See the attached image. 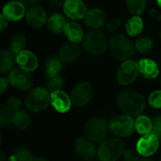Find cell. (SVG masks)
<instances>
[{
	"label": "cell",
	"mask_w": 161,
	"mask_h": 161,
	"mask_svg": "<svg viewBox=\"0 0 161 161\" xmlns=\"http://www.w3.org/2000/svg\"><path fill=\"white\" fill-rule=\"evenodd\" d=\"M125 151V143L121 140L109 139L100 143L97 155L101 161H117Z\"/></svg>",
	"instance_id": "cell-3"
},
{
	"label": "cell",
	"mask_w": 161,
	"mask_h": 161,
	"mask_svg": "<svg viewBox=\"0 0 161 161\" xmlns=\"http://www.w3.org/2000/svg\"><path fill=\"white\" fill-rule=\"evenodd\" d=\"M11 50L2 49L0 52V71L2 73H7L13 70L16 57Z\"/></svg>",
	"instance_id": "cell-22"
},
{
	"label": "cell",
	"mask_w": 161,
	"mask_h": 161,
	"mask_svg": "<svg viewBox=\"0 0 161 161\" xmlns=\"http://www.w3.org/2000/svg\"><path fill=\"white\" fill-rule=\"evenodd\" d=\"M109 50L113 58L118 60H127L132 58L135 52L133 42L122 34L112 36L108 42Z\"/></svg>",
	"instance_id": "cell-2"
},
{
	"label": "cell",
	"mask_w": 161,
	"mask_h": 161,
	"mask_svg": "<svg viewBox=\"0 0 161 161\" xmlns=\"http://www.w3.org/2000/svg\"><path fill=\"white\" fill-rule=\"evenodd\" d=\"M118 105L125 115L140 116L144 110L145 100L143 96L133 90L122 92L118 96Z\"/></svg>",
	"instance_id": "cell-1"
},
{
	"label": "cell",
	"mask_w": 161,
	"mask_h": 161,
	"mask_svg": "<svg viewBox=\"0 0 161 161\" xmlns=\"http://www.w3.org/2000/svg\"><path fill=\"white\" fill-rule=\"evenodd\" d=\"M87 137H80L75 141V148L77 155L84 160H92L97 155V149L93 143Z\"/></svg>",
	"instance_id": "cell-12"
},
{
	"label": "cell",
	"mask_w": 161,
	"mask_h": 161,
	"mask_svg": "<svg viewBox=\"0 0 161 161\" xmlns=\"http://www.w3.org/2000/svg\"><path fill=\"white\" fill-rule=\"evenodd\" d=\"M16 62L19 67L26 72H33L38 67V58L34 53L28 50H23L16 56Z\"/></svg>",
	"instance_id": "cell-15"
},
{
	"label": "cell",
	"mask_w": 161,
	"mask_h": 161,
	"mask_svg": "<svg viewBox=\"0 0 161 161\" xmlns=\"http://www.w3.org/2000/svg\"><path fill=\"white\" fill-rule=\"evenodd\" d=\"M7 106H8L13 112H16V111L20 110V108H21V106H22V102H21V100H20L18 97L12 96V97H10V98L8 100Z\"/></svg>",
	"instance_id": "cell-36"
},
{
	"label": "cell",
	"mask_w": 161,
	"mask_h": 161,
	"mask_svg": "<svg viewBox=\"0 0 161 161\" xmlns=\"http://www.w3.org/2000/svg\"><path fill=\"white\" fill-rule=\"evenodd\" d=\"M142 29H143V21L138 15L131 17L125 25V30L129 36H137L142 31Z\"/></svg>",
	"instance_id": "cell-26"
},
{
	"label": "cell",
	"mask_w": 161,
	"mask_h": 161,
	"mask_svg": "<svg viewBox=\"0 0 161 161\" xmlns=\"http://www.w3.org/2000/svg\"><path fill=\"white\" fill-rule=\"evenodd\" d=\"M27 161H48L44 158H41V157H31Z\"/></svg>",
	"instance_id": "cell-43"
},
{
	"label": "cell",
	"mask_w": 161,
	"mask_h": 161,
	"mask_svg": "<svg viewBox=\"0 0 161 161\" xmlns=\"http://www.w3.org/2000/svg\"><path fill=\"white\" fill-rule=\"evenodd\" d=\"M158 6L161 8V0H158Z\"/></svg>",
	"instance_id": "cell-46"
},
{
	"label": "cell",
	"mask_w": 161,
	"mask_h": 161,
	"mask_svg": "<svg viewBox=\"0 0 161 161\" xmlns=\"http://www.w3.org/2000/svg\"><path fill=\"white\" fill-rule=\"evenodd\" d=\"M66 25H67V23H66L65 17L59 13L53 14L48 19V22H47L48 28L54 33H60V32L64 31Z\"/></svg>",
	"instance_id": "cell-24"
},
{
	"label": "cell",
	"mask_w": 161,
	"mask_h": 161,
	"mask_svg": "<svg viewBox=\"0 0 161 161\" xmlns=\"http://www.w3.org/2000/svg\"><path fill=\"white\" fill-rule=\"evenodd\" d=\"M25 45L26 40L23 34H15L9 42V48L15 54H18L23 51Z\"/></svg>",
	"instance_id": "cell-28"
},
{
	"label": "cell",
	"mask_w": 161,
	"mask_h": 161,
	"mask_svg": "<svg viewBox=\"0 0 161 161\" xmlns=\"http://www.w3.org/2000/svg\"><path fill=\"white\" fill-rule=\"evenodd\" d=\"M25 16L27 23L34 27H41L46 22V12L41 7L34 6L30 8L27 10Z\"/></svg>",
	"instance_id": "cell-17"
},
{
	"label": "cell",
	"mask_w": 161,
	"mask_h": 161,
	"mask_svg": "<svg viewBox=\"0 0 161 161\" xmlns=\"http://www.w3.org/2000/svg\"><path fill=\"white\" fill-rule=\"evenodd\" d=\"M82 42L84 49L92 55L103 54L108 45L106 35L97 30L88 32Z\"/></svg>",
	"instance_id": "cell-5"
},
{
	"label": "cell",
	"mask_w": 161,
	"mask_h": 161,
	"mask_svg": "<svg viewBox=\"0 0 161 161\" xmlns=\"http://www.w3.org/2000/svg\"><path fill=\"white\" fill-rule=\"evenodd\" d=\"M7 22H8V19L2 14L1 15V23H0L1 24V31H3L5 29V27L8 25V23Z\"/></svg>",
	"instance_id": "cell-42"
},
{
	"label": "cell",
	"mask_w": 161,
	"mask_h": 161,
	"mask_svg": "<svg viewBox=\"0 0 161 161\" xmlns=\"http://www.w3.org/2000/svg\"><path fill=\"white\" fill-rule=\"evenodd\" d=\"M152 127H153V122L148 116L140 115L135 120V129L139 134L142 136L151 134Z\"/></svg>",
	"instance_id": "cell-23"
},
{
	"label": "cell",
	"mask_w": 161,
	"mask_h": 161,
	"mask_svg": "<svg viewBox=\"0 0 161 161\" xmlns=\"http://www.w3.org/2000/svg\"><path fill=\"white\" fill-rule=\"evenodd\" d=\"M160 161H161V158H160Z\"/></svg>",
	"instance_id": "cell-48"
},
{
	"label": "cell",
	"mask_w": 161,
	"mask_h": 161,
	"mask_svg": "<svg viewBox=\"0 0 161 161\" xmlns=\"http://www.w3.org/2000/svg\"><path fill=\"white\" fill-rule=\"evenodd\" d=\"M150 16H151L153 19H155V20H159L161 18L160 13H159L158 10L154 9V8L150 10Z\"/></svg>",
	"instance_id": "cell-41"
},
{
	"label": "cell",
	"mask_w": 161,
	"mask_h": 161,
	"mask_svg": "<svg viewBox=\"0 0 161 161\" xmlns=\"http://www.w3.org/2000/svg\"><path fill=\"white\" fill-rule=\"evenodd\" d=\"M154 46V42L149 37H142L139 39L136 42V48L141 53H147L149 52Z\"/></svg>",
	"instance_id": "cell-31"
},
{
	"label": "cell",
	"mask_w": 161,
	"mask_h": 161,
	"mask_svg": "<svg viewBox=\"0 0 161 161\" xmlns=\"http://www.w3.org/2000/svg\"><path fill=\"white\" fill-rule=\"evenodd\" d=\"M12 124L20 130H24L27 128L30 125V117L29 115L24 110H18L14 112L13 115V122Z\"/></svg>",
	"instance_id": "cell-27"
},
{
	"label": "cell",
	"mask_w": 161,
	"mask_h": 161,
	"mask_svg": "<svg viewBox=\"0 0 161 161\" xmlns=\"http://www.w3.org/2000/svg\"><path fill=\"white\" fill-rule=\"evenodd\" d=\"M63 11L71 19H82L86 16L88 10L82 0H66L63 4Z\"/></svg>",
	"instance_id": "cell-13"
},
{
	"label": "cell",
	"mask_w": 161,
	"mask_h": 161,
	"mask_svg": "<svg viewBox=\"0 0 161 161\" xmlns=\"http://www.w3.org/2000/svg\"><path fill=\"white\" fill-rule=\"evenodd\" d=\"M109 131L117 137L125 138L135 131V121L129 115H121L113 118L109 125Z\"/></svg>",
	"instance_id": "cell-7"
},
{
	"label": "cell",
	"mask_w": 161,
	"mask_h": 161,
	"mask_svg": "<svg viewBox=\"0 0 161 161\" xmlns=\"http://www.w3.org/2000/svg\"><path fill=\"white\" fill-rule=\"evenodd\" d=\"M25 6H28V7H34L36 4H38L40 2V0H20Z\"/></svg>",
	"instance_id": "cell-40"
},
{
	"label": "cell",
	"mask_w": 161,
	"mask_h": 161,
	"mask_svg": "<svg viewBox=\"0 0 161 161\" xmlns=\"http://www.w3.org/2000/svg\"><path fill=\"white\" fill-rule=\"evenodd\" d=\"M80 55V48L75 42H67L62 45L59 51L60 59L64 62H73Z\"/></svg>",
	"instance_id": "cell-18"
},
{
	"label": "cell",
	"mask_w": 161,
	"mask_h": 161,
	"mask_svg": "<svg viewBox=\"0 0 161 161\" xmlns=\"http://www.w3.org/2000/svg\"><path fill=\"white\" fill-rule=\"evenodd\" d=\"M108 130L109 126L107 122L98 117L89 119L84 126L86 137L94 142H103V140L107 137Z\"/></svg>",
	"instance_id": "cell-6"
},
{
	"label": "cell",
	"mask_w": 161,
	"mask_h": 161,
	"mask_svg": "<svg viewBox=\"0 0 161 161\" xmlns=\"http://www.w3.org/2000/svg\"><path fill=\"white\" fill-rule=\"evenodd\" d=\"M139 74V63L131 59L125 60L117 71V81L123 86H128L137 79Z\"/></svg>",
	"instance_id": "cell-8"
},
{
	"label": "cell",
	"mask_w": 161,
	"mask_h": 161,
	"mask_svg": "<svg viewBox=\"0 0 161 161\" xmlns=\"http://www.w3.org/2000/svg\"><path fill=\"white\" fill-rule=\"evenodd\" d=\"M73 102L71 96L59 90L51 92V105L59 113H66L70 110Z\"/></svg>",
	"instance_id": "cell-14"
},
{
	"label": "cell",
	"mask_w": 161,
	"mask_h": 161,
	"mask_svg": "<svg viewBox=\"0 0 161 161\" xmlns=\"http://www.w3.org/2000/svg\"><path fill=\"white\" fill-rule=\"evenodd\" d=\"M8 81L10 85L21 91L28 90L32 86V78L30 75L28 74V72L21 68H15L10 71L8 75Z\"/></svg>",
	"instance_id": "cell-11"
},
{
	"label": "cell",
	"mask_w": 161,
	"mask_h": 161,
	"mask_svg": "<svg viewBox=\"0 0 161 161\" xmlns=\"http://www.w3.org/2000/svg\"><path fill=\"white\" fill-rule=\"evenodd\" d=\"M148 102L151 107L155 108H161V91L153 92L149 96Z\"/></svg>",
	"instance_id": "cell-34"
},
{
	"label": "cell",
	"mask_w": 161,
	"mask_h": 161,
	"mask_svg": "<svg viewBox=\"0 0 161 161\" xmlns=\"http://www.w3.org/2000/svg\"><path fill=\"white\" fill-rule=\"evenodd\" d=\"M140 73L143 75L146 78H156L159 74L158 65L153 59L150 58H143L139 62Z\"/></svg>",
	"instance_id": "cell-20"
},
{
	"label": "cell",
	"mask_w": 161,
	"mask_h": 161,
	"mask_svg": "<svg viewBox=\"0 0 161 161\" xmlns=\"http://www.w3.org/2000/svg\"><path fill=\"white\" fill-rule=\"evenodd\" d=\"M120 25V20L119 19H113L107 25V29L108 32H114L118 29Z\"/></svg>",
	"instance_id": "cell-38"
},
{
	"label": "cell",
	"mask_w": 161,
	"mask_h": 161,
	"mask_svg": "<svg viewBox=\"0 0 161 161\" xmlns=\"http://www.w3.org/2000/svg\"><path fill=\"white\" fill-rule=\"evenodd\" d=\"M85 21L86 24L92 28H100L106 21L105 12L98 8H92L88 10L85 16Z\"/></svg>",
	"instance_id": "cell-19"
},
{
	"label": "cell",
	"mask_w": 161,
	"mask_h": 161,
	"mask_svg": "<svg viewBox=\"0 0 161 161\" xmlns=\"http://www.w3.org/2000/svg\"><path fill=\"white\" fill-rule=\"evenodd\" d=\"M93 96V88L89 82H81L75 87L72 92L71 99L74 105L84 107L88 105Z\"/></svg>",
	"instance_id": "cell-9"
},
{
	"label": "cell",
	"mask_w": 161,
	"mask_h": 161,
	"mask_svg": "<svg viewBox=\"0 0 161 161\" xmlns=\"http://www.w3.org/2000/svg\"><path fill=\"white\" fill-rule=\"evenodd\" d=\"M1 160L0 161H5V155H4V153L3 152H1Z\"/></svg>",
	"instance_id": "cell-45"
},
{
	"label": "cell",
	"mask_w": 161,
	"mask_h": 161,
	"mask_svg": "<svg viewBox=\"0 0 161 161\" xmlns=\"http://www.w3.org/2000/svg\"><path fill=\"white\" fill-rule=\"evenodd\" d=\"M128 10L134 15H140L146 8V0H126Z\"/></svg>",
	"instance_id": "cell-30"
},
{
	"label": "cell",
	"mask_w": 161,
	"mask_h": 161,
	"mask_svg": "<svg viewBox=\"0 0 161 161\" xmlns=\"http://www.w3.org/2000/svg\"><path fill=\"white\" fill-rule=\"evenodd\" d=\"M2 14L9 21H19L25 14V5L21 1H10L4 6Z\"/></svg>",
	"instance_id": "cell-16"
},
{
	"label": "cell",
	"mask_w": 161,
	"mask_h": 161,
	"mask_svg": "<svg viewBox=\"0 0 161 161\" xmlns=\"http://www.w3.org/2000/svg\"><path fill=\"white\" fill-rule=\"evenodd\" d=\"M31 158V155L29 153V151L25 148H19L15 151V154L11 157L10 159H14V160L10 161H27Z\"/></svg>",
	"instance_id": "cell-33"
},
{
	"label": "cell",
	"mask_w": 161,
	"mask_h": 161,
	"mask_svg": "<svg viewBox=\"0 0 161 161\" xmlns=\"http://www.w3.org/2000/svg\"><path fill=\"white\" fill-rule=\"evenodd\" d=\"M64 85V82H63V79L60 77V76H55V77H52V78H49L48 82L46 83V89L53 92H56V91H59L62 89Z\"/></svg>",
	"instance_id": "cell-32"
},
{
	"label": "cell",
	"mask_w": 161,
	"mask_h": 161,
	"mask_svg": "<svg viewBox=\"0 0 161 161\" xmlns=\"http://www.w3.org/2000/svg\"><path fill=\"white\" fill-rule=\"evenodd\" d=\"M8 83H9L8 79H6V78H4V77H2V78L0 79V92H1V93H4V92H5V91H6L7 88H8Z\"/></svg>",
	"instance_id": "cell-39"
},
{
	"label": "cell",
	"mask_w": 161,
	"mask_h": 161,
	"mask_svg": "<svg viewBox=\"0 0 161 161\" xmlns=\"http://www.w3.org/2000/svg\"><path fill=\"white\" fill-rule=\"evenodd\" d=\"M63 32L71 42L77 43V42L83 41V38H84L83 29H82L81 25L75 22L67 23Z\"/></svg>",
	"instance_id": "cell-21"
},
{
	"label": "cell",
	"mask_w": 161,
	"mask_h": 161,
	"mask_svg": "<svg viewBox=\"0 0 161 161\" xmlns=\"http://www.w3.org/2000/svg\"><path fill=\"white\" fill-rule=\"evenodd\" d=\"M139 161H154L153 159H151L150 158H145V157H143L142 158H141Z\"/></svg>",
	"instance_id": "cell-44"
},
{
	"label": "cell",
	"mask_w": 161,
	"mask_h": 161,
	"mask_svg": "<svg viewBox=\"0 0 161 161\" xmlns=\"http://www.w3.org/2000/svg\"><path fill=\"white\" fill-rule=\"evenodd\" d=\"M51 104V93L45 88L33 89L25 98L26 108L33 112H40Z\"/></svg>",
	"instance_id": "cell-4"
},
{
	"label": "cell",
	"mask_w": 161,
	"mask_h": 161,
	"mask_svg": "<svg viewBox=\"0 0 161 161\" xmlns=\"http://www.w3.org/2000/svg\"><path fill=\"white\" fill-rule=\"evenodd\" d=\"M159 140H160V142H161V136H160V137H159Z\"/></svg>",
	"instance_id": "cell-47"
},
{
	"label": "cell",
	"mask_w": 161,
	"mask_h": 161,
	"mask_svg": "<svg viewBox=\"0 0 161 161\" xmlns=\"http://www.w3.org/2000/svg\"><path fill=\"white\" fill-rule=\"evenodd\" d=\"M152 122H153L152 134H154L159 138L161 136V115L156 116Z\"/></svg>",
	"instance_id": "cell-37"
},
{
	"label": "cell",
	"mask_w": 161,
	"mask_h": 161,
	"mask_svg": "<svg viewBox=\"0 0 161 161\" xmlns=\"http://www.w3.org/2000/svg\"><path fill=\"white\" fill-rule=\"evenodd\" d=\"M159 141V138L152 133L142 136L137 142L136 150L141 156L150 158L158 150Z\"/></svg>",
	"instance_id": "cell-10"
},
{
	"label": "cell",
	"mask_w": 161,
	"mask_h": 161,
	"mask_svg": "<svg viewBox=\"0 0 161 161\" xmlns=\"http://www.w3.org/2000/svg\"><path fill=\"white\" fill-rule=\"evenodd\" d=\"M44 68H45V74L47 75L48 78H52L55 76H58V74L61 71L62 68V63L60 61V59H58L56 57H52L49 58L45 64H44Z\"/></svg>",
	"instance_id": "cell-25"
},
{
	"label": "cell",
	"mask_w": 161,
	"mask_h": 161,
	"mask_svg": "<svg viewBox=\"0 0 161 161\" xmlns=\"http://www.w3.org/2000/svg\"><path fill=\"white\" fill-rule=\"evenodd\" d=\"M124 160L125 161H139L140 160V154L137 150L128 149L124 152Z\"/></svg>",
	"instance_id": "cell-35"
},
{
	"label": "cell",
	"mask_w": 161,
	"mask_h": 161,
	"mask_svg": "<svg viewBox=\"0 0 161 161\" xmlns=\"http://www.w3.org/2000/svg\"><path fill=\"white\" fill-rule=\"evenodd\" d=\"M14 112L8 107L1 105L0 106V124L2 127L8 126L13 122Z\"/></svg>",
	"instance_id": "cell-29"
}]
</instances>
